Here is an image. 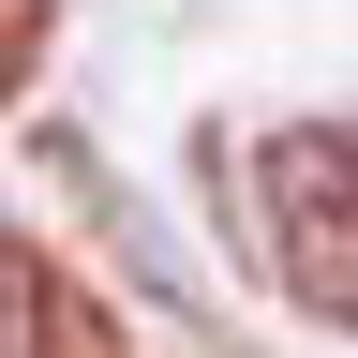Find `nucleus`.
I'll return each instance as SVG.
<instances>
[{"instance_id":"7ed1b4c3","label":"nucleus","mask_w":358,"mask_h":358,"mask_svg":"<svg viewBox=\"0 0 358 358\" xmlns=\"http://www.w3.org/2000/svg\"><path fill=\"white\" fill-rule=\"evenodd\" d=\"M45 15H60V0H0V90L30 75V45H45Z\"/></svg>"},{"instance_id":"f03ea898","label":"nucleus","mask_w":358,"mask_h":358,"mask_svg":"<svg viewBox=\"0 0 358 358\" xmlns=\"http://www.w3.org/2000/svg\"><path fill=\"white\" fill-rule=\"evenodd\" d=\"M0 358H60V284L30 239H0Z\"/></svg>"},{"instance_id":"f257e3e1","label":"nucleus","mask_w":358,"mask_h":358,"mask_svg":"<svg viewBox=\"0 0 358 358\" xmlns=\"http://www.w3.org/2000/svg\"><path fill=\"white\" fill-rule=\"evenodd\" d=\"M254 194H268V268H284L299 313L358 329V134L343 120H284L254 150Z\"/></svg>"}]
</instances>
